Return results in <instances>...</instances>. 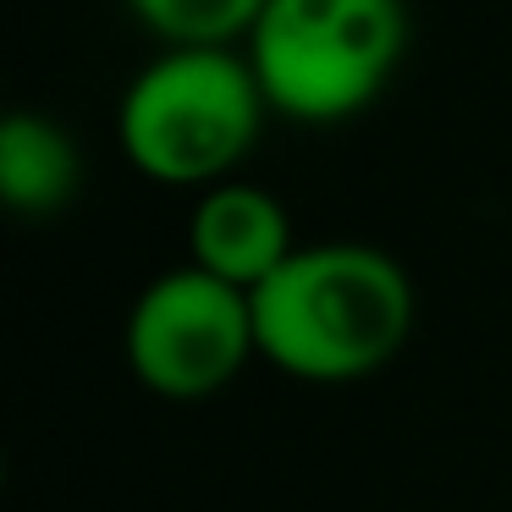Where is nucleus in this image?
I'll use <instances>...</instances> for the list:
<instances>
[{"mask_svg":"<svg viewBox=\"0 0 512 512\" xmlns=\"http://www.w3.org/2000/svg\"><path fill=\"white\" fill-rule=\"evenodd\" d=\"M248 298L259 358L309 386L369 380L413 331V281L375 243H298Z\"/></svg>","mask_w":512,"mask_h":512,"instance_id":"nucleus-1","label":"nucleus"},{"mask_svg":"<svg viewBox=\"0 0 512 512\" xmlns=\"http://www.w3.org/2000/svg\"><path fill=\"white\" fill-rule=\"evenodd\" d=\"M265 89L237 45H166L116 105V144L160 188L232 182L265 127Z\"/></svg>","mask_w":512,"mask_h":512,"instance_id":"nucleus-2","label":"nucleus"},{"mask_svg":"<svg viewBox=\"0 0 512 512\" xmlns=\"http://www.w3.org/2000/svg\"><path fill=\"white\" fill-rule=\"evenodd\" d=\"M408 50V0H265L243 56L270 111L336 127L386 94Z\"/></svg>","mask_w":512,"mask_h":512,"instance_id":"nucleus-3","label":"nucleus"},{"mask_svg":"<svg viewBox=\"0 0 512 512\" xmlns=\"http://www.w3.org/2000/svg\"><path fill=\"white\" fill-rule=\"evenodd\" d=\"M122 353L144 391L166 402H204L259 353L254 298L199 265L160 270L127 309Z\"/></svg>","mask_w":512,"mask_h":512,"instance_id":"nucleus-4","label":"nucleus"},{"mask_svg":"<svg viewBox=\"0 0 512 512\" xmlns=\"http://www.w3.org/2000/svg\"><path fill=\"white\" fill-rule=\"evenodd\" d=\"M292 254H298L292 221L270 188L232 177V182H215V188L199 193V204L188 215V265L254 292Z\"/></svg>","mask_w":512,"mask_h":512,"instance_id":"nucleus-5","label":"nucleus"},{"mask_svg":"<svg viewBox=\"0 0 512 512\" xmlns=\"http://www.w3.org/2000/svg\"><path fill=\"white\" fill-rule=\"evenodd\" d=\"M83 155L56 116L12 111L0 122V199L23 221L61 215L78 199Z\"/></svg>","mask_w":512,"mask_h":512,"instance_id":"nucleus-6","label":"nucleus"},{"mask_svg":"<svg viewBox=\"0 0 512 512\" xmlns=\"http://www.w3.org/2000/svg\"><path fill=\"white\" fill-rule=\"evenodd\" d=\"M160 45H243L265 0H127Z\"/></svg>","mask_w":512,"mask_h":512,"instance_id":"nucleus-7","label":"nucleus"}]
</instances>
